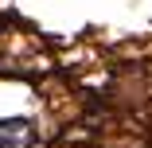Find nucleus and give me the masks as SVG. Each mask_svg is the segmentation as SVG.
Returning <instances> with one entry per match:
<instances>
[{
	"label": "nucleus",
	"mask_w": 152,
	"mask_h": 148,
	"mask_svg": "<svg viewBox=\"0 0 152 148\" xmlns=\"http://www.w3.org/2000/svg\"><path fill=\"white\" fill-rule=\"evenodd\" d=\"M31 144H35V125L27 117L0 121V148H31Z\"/></svg>",
	"instance_id": "1"
}]
</instances>
